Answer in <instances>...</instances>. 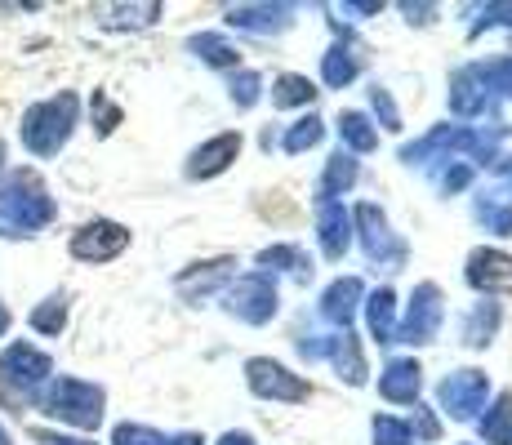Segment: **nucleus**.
Returning a JSON list of instances; mask_svg holds the SVG:
<instances>
[{"mask_svg": "<svg viewBox=\"0 0 512 445\" xmlns=\"http://www.w3.org/2000/svg\"><path fill=\"white\" fill-rule=\"evenodd\" d=\"M357 294H361V285H357V281H334L330 290H326V316H330V321H343V325H348Z\"/></svg>", "mask_w": 512, "mask_h": 445, "instance_id": "obj_16", "label": "nucleus"}, {"mask_svg": "<svg viewBox=\"0 0 512 445\" xmlns=\"http://www.w3.org/2000/svg\"><path fill=\"white\" fill-rule=\"evenodd\" d=\"M63 325H67V299L63 294H49L41 308L32 312V330L36 334H63Z\"/></svg>", "mask_w": 512, "mask_h": 445, "instance_id": "obj_15", "label": "nucleus"}, {"mask_svg": "<svg viewBox=\"0 0 512 445\" xmlns=\"http://www.w3.org/2000/svg\"><path fill=\"white\" fill-rule=\"evenodd\" d=\"M219 445H250V437H223Z\"/></svg>", "mask_w": 512, "mask_h": 445, "instance_id": "obj_32", "label": "nucleus"}, {"mask_svg": "<svg viewBox=\"0 0 512 445\" xmlns=\"http://www.w3.org/2000/svg\"><path fill=\"white\" fill-rule=\"evenodd\" d=\"M125 245H130V232H125L121 223L94 219V223L76 227V236H72V245H67V250H72L81 263H107V259H116Z\"/></svg>", "mask_w": 512, "mask_h": 445, "instance_id": "obj_5", "label": "nucleus"}, {"mask_svg": "<svg viewBox=\"0 0 512 445\" xmlns=\"http://www.w3.org/2000/svg\"><path fill=\"white\" fill-rule=\"evenodd\" d=\"M116 121H121V112H116L103 94H94V125H98V134H112Z\"/></svg>", "mask_w": 512, "mask_h": 445, "instance_id": "obj_28", "label": "nucleus"}, {"mask_svg": "<svg viewBox=\"0 0 512 445\" xmlns=\"http://www.w3.org/2000/svg\"><path fill=\"white\" fill-rule=\"evenodd\" d=\"M0 445H14V441H9V432H5V428H0Z\"/></svg>", "mask_w": 512, "mask_h": 445, "instance_id": "obj_33", "label": "nucleus"}, {"mask_svg": "<svg viewBox=\"0 0 512 445\" xmlns=\"http://www.w3.org/2000/svg\"><path fill=\"white\" fill-rule=\"evenodd\" d=\"M112 441H116V445H165L161 432L143 428V423H121V428L112 432Z\"/></svg>", "mask_w": 512, "mask_h": 445, "instance_id": "obj_25", "label": "nucleus"}, {"mask_svg": "<svg viewBox=\"0 0 512 445\" xmlns=\"http://www.w3.org/2000/svg\"><path fill=\"white\" fill-rule=\"evenodd\" d=\"M76 121H81V98L72 94V89H63V94L45 98V103L27 107L23 116V147L32 156H58L63 152V143L72 138Z\"/></svg>", "mask_w": 512, "mask_h": 445, "instance_id": "obj_2", "label": "nucleus"}, {"mask_svg": "<svg viewBox=\"0 0 512 445\" xmlns=\"http://www.w3.org/2000/svg\"><path fill=\"white\" fill-rule=\"evenodd\" d=\"M321 241H326L330 259H339L348 250V214H343V205H334V201L321 205Z\"/></svg>", "mask_w": 512, "mask_h": 445, "instance_id": "obj_13", "label": "nucleus"}, {"mask_svg": "<svg viewBox=\"0 0 512 445\" xmlns=\"http://www.w3.org/2000/svg\"><path fill=\"white\" fill-rule=\"evenodd\" d=\"M374 441L379 445H410V428L401 419H374Z\"/></svg>", "mask_w": 512, "mask_h": 445, "instance_id": "obj_27", "label": "nucleus"}, {"mask_svg": "<svg viewBox=\"0 0 512 445\" xmlns=\"http://www.w3.org/2000/svg\"><path fill=\"white\" fill-rule=\"evenodd\" d=\"M352 178H357V161H348V156H334V161H330V174H326V183H321V196H334L339 187H348Z\"/></svg>", "mask_w": 512, "mask_h": 445, "instance_id": "obj_22", "label": "nucleus"}, {"mask_svg": "<svg viewBox=\"0 0 512 445\" xmlns=\"http://www.w3.org/2000/svg\"><path fill=\"white\" fill-rule=\"evenodd\" d=\"M379 392L388 401H415V392H419V365L415 361H392L388 374L379 379Z\"/></svg>", "mask_w": 512, "mask_h": 445, "instance_id": "obj_12", "label": "nucleus"}, {"mask_svg": "<svg viewBox=\"0 0 512 445\" xmlns=\"http://www.w3.org/2000/svg\"><path fill=\"white\" fill-rule=\"evenodd\" d=\"M495 321H499V308H495V303H490V308H477V316H472L468 330H464V339L472 343V348H481V343H486V334L495 330Z\"/></svg>", "mask_w": 512, "mask_h": 445, "instance_id": "obj_24", "label": "nucleus"}, {"mask_svg": "<svg viewBox=\"0 0 512 445\" xmlns=\"http://www.w3.org/2000/svg\"><path fill=\"white\" fill-rule=\"evenodd\" d=\"M236 152H241V138H236V134H219L214 143L196 147V152H192V165H187V174H192V178H210V174H219Z\"/></svg>", "mask_w": 512, "mask_h": 445, "instance_id": "obj_11", "label": "nucleus"}, {"mask_svg": "<svg viewBox=\"0 0 512 445\" xmlns=\"http://www.w3.org/2000/svg\"><path fill=\"white\" fill-rule=\"evenodd\" d=\"M58 205L49 187L32 170H14L0 178V236H36L54 223Z\"/></svg>", "mask_w": 512, "mask_h": 445, "instance_id": "obj_1", "label": "nucleus"}, {"mask_svg": "<svg viewBox=\"0 0 512 445\" xmlns=\"http://www.w3.org/2000/svg\"><path fill=\"white\" fill-rule=\"evenodd\" d=\"M54 361L32 348V343H9V352L0 356V397L5 401H36L45 392Z\"/></svg>", "mask_w": 512, "mask_h": 445, "instance_id": "obj_3", "label": "nucleus"}, {"mask_svg": "<svg viewBox=\"0 0 512 445\" xmlns=\"http://www.w3.org/2000/svg\"><path fill=\"white\" fill-rule=\"evenodd\" d=\"M192 49L205 58V63H214V67H223V63H236V49L232 45H223L219 36H196Z\"/></svg>", "mask_w": 512, "mask_h": 445, "instance_id": "obj_21", "label": "nucleus"}, {"mask_svg": "<svg viewBox=\"0 0 512 445\" xmlns=\"http://www.w3.org/2000/svg\"><path fill=\"white\" fill-rule=\"evenodd\" d=\"M36 437H41L45 445H85V441H63V437H45V432H36Z\"/></svg>", "mask_w": 512, "mask_h": 445, "instance_id": "obj_29", "label": "nucleus"}, {"mask_svg": "<svg viewBox=\"0 0 512 445\" xmlns=\"http://www.w3.org/2000/svg\"><path fill=\"white\" fill-rule=\"evenodd\" d=\"M370 330L379 334V343H392V294L379 290L370 299Z\"/></svg>", "mask_w": 512, "mask_h": 445, "instance_id": "obj_17", "label": "nucleus"}, {"mask_svg": "<svg viewBox=\"0 0 512 445\" xmlns=\"http://www.w3.org/2000/svg\"><path fill=\"white\" fill-rule=\"evenodd\" d=\"M468 281L477 290H512V259L508 254H495V250H477L472 254V267H468Z\"/></svg>", "mask_w": 512, "mask_h": 445, "instance_id": "obj_10", "label": "nucleus"}, {"mask_svg": "<svg viewBox=\"0 0 512 445\" xmlns=\"http://www.w3.org/2000/svg\"><path fill=\"white\" fill-rule=\"evenodd\" d=\"M352 76H357V58H352L348 49H330L326 54V81L339 89V85H348Z\"/></svg>", "mask_w": 512, "mask_h": 445, "instance_id": "obj_19", "label": "nucleus"}, {"mask_svg": "<svg viewBox=\"0 0 512 445\" xmlns=\"http://www.w3.org/2000/svg\"><path fill=\"white\" fill-rule=\"evenodd\" d=\"M339 130H343V138H348L352 147H361V152H370V147L379 143V138H374V130L366 125V116H357V112H348V116H343V121H339Z\"/></svg>", "mask_w": 512, "mask_h": 445, "instance_id": "obj_20", "label": "nucleus"}, {"mask_svg": "<svg viewBox=\"0 0 512 445\" xmlns=\"http://www.w3.org/2000/svg\"><path fill=\"white\" fill-rule=\"evenodd\" d=\"M317 138H321V121L308 116V121H299L290 134H285V152H303V147H312Z\"/></svg>", "mask_w": 512, "mask_h": 445, "instance_id": "obj_26", "label": "nucleus"}, {"mask_svg": "<svg viewBox=\"0 0 512 445\" xmlns=\"http://www.w3.org/2000/svg\"><path fill=\"white\" fill-rule=\"evenodd\" d=\"M245 370H250V388L259 392V397H277V401H303L308 397V383L294 379V374L277 361H250Z\"/></svg>", "mask_w": 512, "mask_h": 445, "instance_id": "obj_6", "label": "nucleus"}, {"mask_svg": "<svg viewBox=\"0 0 512 445\" xmlns=\"http://www.w3.org/2000/svg\"><path fill=\"white\" fill-rule=\"evenodd\" d=\"M170 445H201V437H192V432H183V437H174Z\"/></svg>", "mask_w": 512, "mask_h": 445, "instance_id": "obj_30", "label": "nucleus"}, {"mask_svg": "<svg viewBox=\"0 0 512 445\" xmlns=\"http://www.w3.org/2000/svg\"><path fill=\"white\" fill-rule=\"evenodd\" d=\"M512 397H499V405H495V414H490V423H481V432H486L495 445H508L512 441Z\"/></svg>", "mask_w": 512, "mask_h": 445, "instance_id": "obj_18", "label": "nucleus"}, {"mask_svg": "<svg viewBox=\"0 0 512 445\" xmlns=\"http://www.w3.org/2000/svg\"><path fill=\"white\" fill-rule=\"evenodd\" d=\"M410 303H415V308H410V316H406V339L410 343H428L432 330H437V321H441V294H437V285H419V294Z\"/></svg>", "mask_w": 512, "mask_h": 445, "instance_id": "obj_9", "label": "nucleus"}, {"mask_svg": "<svg viewBox=\"0 0 512 445\" xmlns=\"http://www.w3.org/2000/svg\"><path fill=\"white\" fill-rule=\"evenodd\" d=\"M45 414L67 428H81V432H94L103 423V388L85 379H54L45 392Z\"/></svg>", "mask_w": 512, "mask_h": 445, "instance_id": "obj_4", "label": "nucleus"}, {"mask_svg": "<svg viewBox=\"0 0 512 445\" xmlns=\"http://www.w3.org/2000/svg\"><path fill=\"white\" fill-rule=\"evenodd\" d=\"M98 14H103V27H147L156 23L161 5H107Z\"/></svg>", "mask_w": 512, "mask_h": 445, "instance_id": "obj_14", "label": "nucleus"}, {"mask_svg": "<svg viewBox=\"0 0 512 445\" xmlns=\"http://www.w3.org/2000/svg\"><path fill=\"white\" fill-rule=\"evenodd\" d=\"M481 397H486V374H477V370H459L441 383V401H446V410L455 419H468L481 405Z\"/></svg>", "mask_w": 512, "mask_h": 445, "instance_id": "obj_8", "label": "nucleus"}, {"mask_svg": "<svg viewBox=\"0 0 512 445\" xmlns=\"http://www.w3.org/2000/svg\"><path fill=\"white\" fill-rule=\"evenodd\" d=\"M308 98H312V85L303 81V76H285V81L277 85V94H272V103L294 107V103H308Z\"/></svg>", "mask_w": 512, "mask_h": 445, "instance_id": "obj_23", "label": "nucleus"}, {"mask_svg": "<svg viewBox=\"0 0 512 445\" xmlns=\"http://www.w3.org/2000/svg\"><path fill=\"white\" fill-rule=\"evenodd\" d=\"M5 330H9V308L0 303V334H5Z\"/></svg>", "mask_w": 512, "mask_h": 445, "instance_id": "obj_31", "label": "nucleus"}, {"mask_svg": "<svg viewBox=\"0 0 512 445\" xmlns=\"http://www.w3.org/2000/svg\"><path fill=\"white\" fill-rule=\"evenodd\" d=\"M232 312L245 316V321H268L277 312V290H272L268 276H245V281L232 285Z\"/></svg>", "mask_w": 512, "mask_h": 445, "instance_id": "obj_7", "label": "nucleus"}]
</instances>
